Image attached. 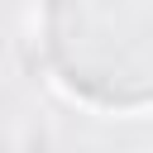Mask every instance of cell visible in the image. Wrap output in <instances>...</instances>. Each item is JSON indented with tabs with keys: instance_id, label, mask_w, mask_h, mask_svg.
Segmentation results:
<instances>
[{
	"instance_id": "obj_1",
	"label": "cell",
	"mask_w": 153,
	"mask_h": 153,
	"mask_svg": "<svg viewBox=\"0 0 153 153\" xmlns=\"http://www.w3.org/2000/svg\"><path fill=\"white\" fill-rule=\"evenodd\" d=\"M0 153H24V139H19V124L0 110Z\"/></svg>"
},
{
	"instance_id": "obj_2",
	"label": "cell",
	"mask_w": 153,
	"mask_h": 153,
	"mask_svg": "<svg viewBox=\"0 0 153 153\" xmlns=\"http://www.w3.org/2000/svg\"><path fill=\"white\" fill-rule=\"evenodd\" d=\"M148 153H153V143H148Z\"/></svg>"
}]
</instances>
